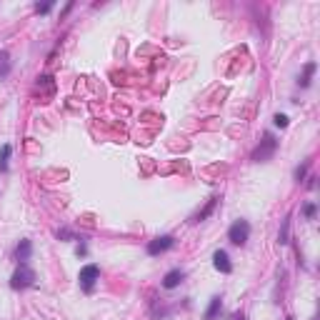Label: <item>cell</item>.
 <instances>
[{
    "instance_id": "6da1fadb",
    "label": "cell",
    "mask_w": 320,
    "mask_h": 320,
    "mask_svg": "<svg viewBox=\"0 0 320 320\" xmlns=\"http://www.w3.org/2000/svg\"><path fill=\"white\" fill-rule=\"evenodd\" d=\"M275 150H278V140L273 138V133H265L263 140H260V145L253 150V160H255V163H265V160L273 158Z\"/></svg>"
},
{
    "instance_id": "7a4b0ae2",
    "label": "cell",
    "mask_w": 320,
    "mask_h": 320,
    "mask_svg": "<svg viewBox=\"0 0 320 320\" xmlns=\"http://www.w3.org/2000/svg\"><path fill=\"white\" fill-rule=\"evenodd\" d=\"M248 238H250V223H248V220H235V223L230 225L228 240H230L233 245H240V248H243V245L248 243Z\"/></svg>"
},
{
    "instance_id": "3957f363",
    "label": "cell",
    "mask_w": 320,
    "mask_h": 320,
    "mask_svg": "<svg viewBox=\"0 0 320 320\" xmlns=\"http://www.w3.org/2000/svg\"><path fill=\"white\" fill-rule=\"evenodd\" d=\"M30 285H35V273H33L28 265H20V268L13 273V278H10V288H13V290H25V288H30Z\"/></svg>"
},
{
    "instance_id": "277c9868",
    "label": "cell",
    "mask_w": 320,
    "mask_h": 320,
    "mask_svg": "<svg viewBox=\"0 0 320 320\" xmlns=\"http://www.w3.org/2000/svg\"><path fill=\"white\" fill-rule=\"evenodd\" d=\"M100 278V268L98 265H85V268H80V275H78V280H80V285H83V290H93V285H95V280Z\"/></svg>"
},
{
    "instance_id": "5b68a950",
    "label": "cell",
    "mask_w": 320,
    "mask_h": 320,
    "mask_svg": "<svg viewBox=\"0 0 320 320\" xmlns=\"http://www.w3.org/2000/svg\"><path fill=\"white\" fill-rule=\"evenodd\" d=\"M175 245V238L173 235H158L155 240H150L148 243V255H160V253H165Z\"/></svg>"
},
{
    "instance_id": "8992f818",
    "label": "cell",
    "mask_w": 320,
    "mask_h": 320,
    "mask_svg": "<svg viewBox=\"0 0 320 320\" xmlns=\"http://www.w3.org/2000/svg\"><path fill=\"white\" fill-rule=\"evenodd\" d=\"M213 265H215V270H220V273H233V263H230V258H228V253L225 250H215L213 253Z\"/></svg>"
},
{
    "instance_id": "52a82bcc",
    "label": "cell",
    "mask_w": 320,
    "mask_h": 320,
    "mask_svg": "<svg viewBox=\"0 0 320 320\" xmlns=\"http://www.w3.org/2000/svg\"><path fill=\"white\" fill-rule=\"evenodd\" d=\"M183 278H185V273H183L180 268L170 270V273L163 278V288H165V290H173V288H178V285L183 283Z\"/></svg>"
},
{
    "instance_id": "ba28073f",
    "label": "cell",
    "mask_w": 320,
    "mask_h": 320,
    "mask_svg": "<svg viewBox=\"0 0 320 320\" xmlns=\"http://www.w3.org/2000/svg\"><path fill=\"white\" fill-rule=\"evenodd\" d=\"M30 253H33V243H30V240H20V243H18V248H15V255H18L20 265H28V260H30Z\"/></svg>"
},
{
    "instance_id": "9c48e42d",
    "label": "cell",
    "mask_w": 320,
    "mask_h": 320,
    "mask_svg": "<svg viewBox=\"0 0 320 320\" xmlns=\"http://www.w3.org/2000/svg\"><path fill=\"white\" fill-rule=\"evenodd\" d=\"M220 310H223V298L220 295H213L210 298V305H208V310H205V320H215L218 315H220Z\"/></svg>"
},
{
    "instance_id": "30bf717a",
    "label": "cell",
    "mask_w": 320,
    "mask_h": 320,
    "mask_svg": "<svg viewBox=\"0 0 320 320\" xmlns=\"http://www.w3.org/2000/svg\"><path fill=\"white\" fill-rule=\"evenodd\" d=\"M8 73H10V55L8 50H0V80L8 78Z\"/></svg>"
},
{
    "instance_id": "8fae6325",
    "label": "cell",
    "mask_w": 320,
    "mask_h": 320,
    "mask_svg": "<svg viewBox=\"0 0 320 320\" xmlns=\"http://www.w3.org/2000/svg\"><path fill=\"white\" fill-rule=\"evenodd\" d=\"M13 148L10 145H3V150H0V173H5L8 170V158H10Z\"/></svg>"
},
{
    "instance_id": "7c38bea8",
    "label": "cell",
    "mask_w": 320,
    "mask_h": 320,
    "mask_svg": "<svg viewBox=\"0 0 320 320\" xmlns=\"http://www.w3.org/2000/svg\"><path fill=\"white\" fill-rule=\"evenodd\" d=\"M215 203H218V198H213V200H208V205H205V210H200L198 215H195V223H200V220H205L210 213H213V208H215Z\"/></svg>"
},
{
    "instance_id": "4fadbf2b",
    "label": "cell",
    "mask_w": 320,
    "mask_h": 320,
    "mask_svg": "<svg viewBox=\"0 0 320 320\" xmlns=\"http://www.w3.org/2000/svg\"><path fill=\"white\" fill-rule=\"evenodd\" d=\"M313 73H315V63H308V65H305V73H303V78H300V85H303V88H308V85H310V78H313Z\"/></svg>"
},
{
    "instance_id": "5bb4252c",
    "label": "cell",
    "mask_w": 320,
    "mask_h": 320,
    "mask_svg": "<svg viewBox=\"0 0 320 320\" xmlns=\"http://www.w3.org/2000/svg\"><path fill=\"white\" fill-rule=\"evenodd\" d=\"M288 230H290V218L283 220V230H280V235H278L280 243H288Z\"/></svg>"
},
{
    "instance_id": "9a60e30c",
    "label": "cell",
    "mask_w": 320,
    "mask_h": 320,
    "mask_svg": "<svg viewBox=\"0 0 320 320\" xmlns=\"http://www.w3.org/2000/svg\"><path fill=\"white\" fill-rule=\"evenodd\" d=\"M273 120H275V125H278V128H288V115H283V113H278V115H275Z\"/></svg>"
},
{
    "instance_id": "2e32d148",
    "label": "cell",
    "mask_w": 320,
    "mask_h": 320,
    "mask_svg": "<svg viewBox=\"0 0 320 320\" xmlns=\"http://www.w3.org/2000/svg\"><path fill=\"white\" fill-rule=\"evenodd\" d=\"M50 8H53V3H43V5L38 3V5H35V10H38L40 15H45V13H50Z\"/></svg>"
},
{
    "instance_id": "e0dca14e",
    "label": "cell",
    "mask_w": 320,
    "mask_h": 320,
    "mask_svg": "<svg viewBox=\"0 0 320 320\" xmlns=\"http://www.w3.org/2000/svg\"><path fill=\"white\" fill-rule=\"evenodd\" d=\"M308 165H310V163H305V165H300V168L295 170V180H303V178H305V173H308Z\"/></svg>"
},
{
    "instance_id": "ac0fdd59",
    "label": "cell",
    "mask_w": 320,
    "mask_h": 320,
    "mask_svg": "<svg viewBox=\"0 0 320 320\" xmlns=\"http://www.w3.org/2000/svg\"><path fill=\"white\" fill-rule=\"evenodd\" d=\"M303 215H305V218H313V215H315V203H308V205L303 208Z\"/></svg>"
},
{
    "instance_id": "d6986e66",
    "label": "cell",
    "mask_w": 320,
    "mask_h": 320,
    "mask_svg": "<svg viewBox=\"0 0 320 320\" xmlns=\"http://www.w3.org/2000/svg\"><path fill=\"white\" fill-rule=\"evenodd\" d=\"M230 320H245V313H240V310H238V313H233Z\"/></svg>"
},
{
    "instance_id": "ffe728a7",
    "label": "cell",
    "mask_w": 320,
    "mask_h": 320,
    "mask_svg": "<svg viewBox=\"0 0 320 320\" xmlns=\"http://www.w3.org/2000/svg\"><path fill=\"white\" fill-rule=\"evenodd\" d=\"M285 320H295V318H285Z\"/></svg>"
}]
</instances>
